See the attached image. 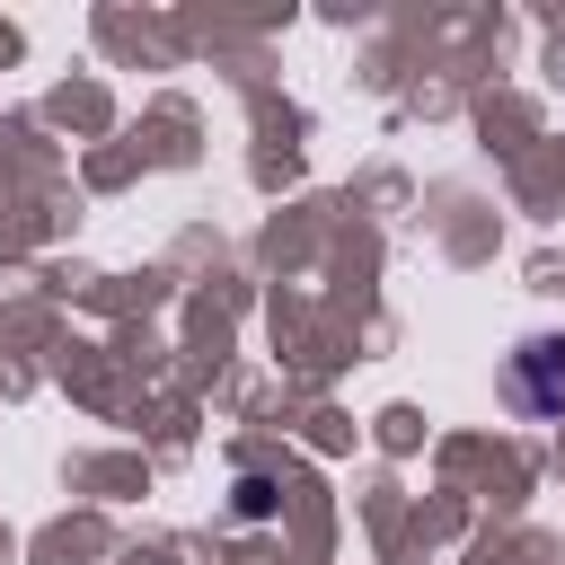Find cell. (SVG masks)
I'll use <instances>...</instances> for the list:
<instances>
[{
    "label": "cell",
    "mask_w": 565,
    "mask_h": 565,
    "mask_svg": "<svg viewBox=\"0 0 565 565\" xmlns=\"http://www.w3.org/2000/svg\"><path fill=\"white\" fill-rule=\"evenodd\" d=\"M512 397H521V415H565V335L512 344Z\"/></svg>",
    "instance_id": "obj_1"
}]
</instances>
